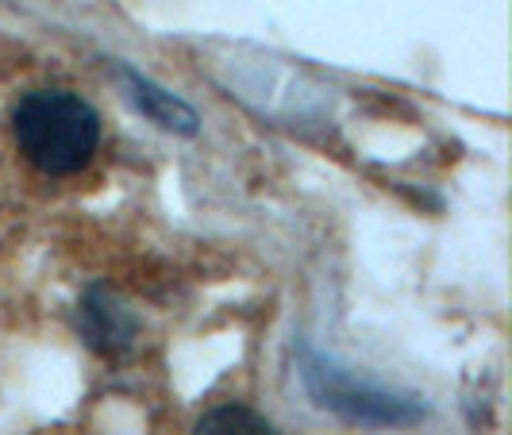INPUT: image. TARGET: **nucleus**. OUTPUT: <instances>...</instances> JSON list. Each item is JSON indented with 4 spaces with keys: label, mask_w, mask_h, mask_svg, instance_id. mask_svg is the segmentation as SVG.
Masks as SVG:
<instances>
[{
    "label": "nucleus",
    "mask_w": 512,
    "mask_h": 435,
    "mask_svg": "<svg viewBox=\"0 0 512 435\" xmlns=\"http://www.w3.org/2000/svg\"><path fill=\"white\" fill-rule=\"evenodd\" d=\"M120 81H124V89H128L131 104H135L151 124H158L162 131H174V135H197V124H201V120H197L193 104H185L178 93L162 89L151 77L135 74L131 66H120Z\"/></svg>",
    "instance_id": "7ed1b4c3"
},
{
    "label": "nucleus",
    "mask_w": 512,
    "mask_h": 435,
    "mask_svg": "<svg viewBox=\"0 0 512 435\" xmlns=\"http://www.w3.org/2000/svg\"><path fill=\"white\" fill-rule=\"evenodd\" d=\"M301 374H305V385L308 393L316 397V405L339 412L343 420L378 424V428H401V424H416L424 416L416 397H401L393 389L355 378L343 366H335L332 359H320L312 351L301 355Z\"/></svg>",
    "instance_id": "f03ea898"
},
{
    "label": "nucleus",
    "mask_w": 512,
    "mask_h": 435,
    "mask_svg": "<svg viewBox=\"0 0 512 435\" xmlns=\"http://www.w3.org/2000/svg\"><path fill=\"white\" fill-rule=\"evenodd\" d=\"M81 332L97 351L120 355L135 343V316L108 289H89L81 301Z\"/></svg>",
    "instance_id": "20e7f679"
},
{
    "label": "nucleus",
    "mask_w": 512,
    "mask_h": 435,
    "mask_svg": "<svg viewBox=\"0 0 512 435\" xmlns=\"http://www.w3.org/2000/svg\"><path fill=\"white\" fill-rule=\"evenodd\" d=\"M193 435H278L266 416H258L247 405H220L197 420Z\"/></svg>",
    "instance_id": "39448f33"
},
{
    "label": "nucleus",
    "mask_w": 512,
    "mask_h": 435,
    "mask_svg": "<svg viewBox=\"0 0 512 435\" xmlns=\"http://www.w3.org/2000/svg\"><path fill=\"white\" fill-rule=\"evenodd\" d=\"M12 135L27 162L47 178H70L101 147V116L66 89H35L12 108Z\"/></svg>",
    "instance_id": "f257e3e1"
}]
</instances>
